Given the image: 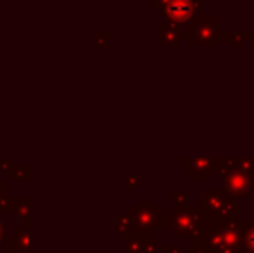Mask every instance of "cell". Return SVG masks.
Segmentation results:
<instances>
[{
    "label": "cell",
    "instance_id": "5b68a950",
    "mask_svg": "<svg viewBox=\"0 0 254 253\" xmlns=\"http://www.w3.org/2000/svg\"><path fill=\"white\" fill-rule=\"evenodd\" d=\"M127 253H154V247L151 245L147 234L144 233V236H140L138 233H135L133 236L128 238Z\"/></svg>",
    "mask_w": 254,
    "mask_h": 253
},
{
    "label": "cell",
    "instance_id": "9a60e30c",
    "mask_svg": "<svg viewBox=\"0 0 254 253\" xmlns=\"http://www.w3.org/2000/svg\"><path fill=\"white\" fill-rule=\"evenodd\" d=\"M2 253H16V252H12V250H7V252H2Z\"/></svg>",
    "mask_w": 254,
    "mask_h": 253
},
{
    "label": "cell",
    "instance_id": "30bf717a",
    "mask_svg": "<svg viewBox=\"0 0 254 253\" xmlns=\"http://www.w3.org/2000/svg\"><path fill=\"white\" fill-rule=\"evenodd\" d=\"M16 167V162H14V158H5V160H0V173H3V175H9L10 170Z\"/></svg>",
    "mask_w": 254,
    "mask_h": 253
},
{
    "label": "cell",
    "instance_id": "7c38bea8",
    "mask_svg": "<svg viewBox=\"0 0 254 253\" xmlns=\"http://www.w3.org/2000/svg\"><path fill=\"white\" fill-rule=\"evenodd\" d=\"M3 243H7V224L0 219V247Z\"/></svg>",
    "mask_w": 254,
    "mask_h": 253
},
{
    "label": "cell",
    "instance_id": "277c9868",
    "mask_svg": "<svg viewBox=\"0 0 254 253\" xmlns=\"http://www.w3.org/2000/svg\"><path fill=\"white\" fill-rule=\"evenodd\" d=\"M7 247H9V250H12L16 253H31L30 227L23 226L14 231V236H10L9 240H7Z\"/></svg>",
    "mask_w": 254,
    "mask_h": 253
},
{
    "label": "cell",
    "instance_id": "3957f363",
    "mask_svg": "<svg viewBox=\"0 0 254 253\" xmlns=\"http://www.w3.org/2000/svg\"><path fill=\"white\" fill-rule=\"evenodd\" d=\"M223 186H227V189L234 194L239 196H248L246 192L251 187V180H249L248 175H244L239 170H234V172H228L227 177H223Z\"/></svg>",
    "mask_w": 254,
    "mask_h": 253
},
{
    "label": "cell",
    "instance_id": "8fae6325",
    "mask_svg": "<svg viewBox=\"0 0 254 253\" xmlns=\"http://www.w3.org/2000/svg\"><path fill=\"white\" fill-rule=\"evenodd\" d=\"M244 236H246V243H248L249 252L254 253V226H248Z\"/></svg>",
    "mask_w": 254,
    "mask_h": 253
},
{
    "label": "cell",
    "instance_id": "6da1fadb",
    "mask_svg": "<svg viewBox=\"0 0 254 253\" xmlns=\"http://www.w3.org/2000/svg\"><path fill=\"white\" fill-rule=\"evenodd\" d=\"M161 16H166L173 23H189L202 14V3L197 2H161L157 3Z\"/></svg>",
    "mask_w": 254,
    "mask_h": 253
},
{
    "label": "cell",
    "instance_id": "ba28073f",
    "mask_svg": "<svg viewBox=\"0 0 254 253\" xmlns=\"http://www.w3.org/2000/svg\"><path fill=\"white\" fill-rule=\"evenodd\" d=\"M31 177V170L30 167H21V165H16L12 170H10V173L7 175V179L9 180H16V182H28Z\"/></svg>",
    "mask_w": 254,
    "mask_h": 253
},
{
    "label": "cell",
    "instance_id": "8992f818",
    "mask_svg": "<svg viewBox=\"0 0 254 253\" xmlns=\"http://www.w3.org/2000/svg\"><path fill=\"white\" fill-rule=\"evenodd\" d=\"M30 208H31V198H16L14 199V206H12V213L24 222V226L30 227Z\"/></svg>",
    "mask_w": 254,
    "mask_h": 253
},
{
    "label": "cell",
    "instance_id": "9c48e42d",
    "mask_svg": "<svg viewBox=\"0 0 254 253\" xmlns=\"http://www.w3.org/2000/svg\"><path fill=\"white\" fill-rule=\"evenodd\" d=\"M14 196H3V198H0V213L3 212H12V206H14Z\"/></svg>",
    "mask_w": 254,
    "mask_h": 253
},
{
    "label": "cell",
    "instance_id": "4fadbf2b",
    "mask_svg": "<svg viewBox=\"0 0 254 253\" xmlns=\"http://www.w3.org/2000/svg\"><path fill=\"white\" fill-rule=\"evenodd\" d=\"M138 179H140V177L138 175H127V187H137L138 186Z\"/></svg>",
    "mask_w": 254,
    "mask_h": 253
},
{
    "label": "cell",
    "instance_id": "52a82bcc",
    "mask_svg": "<svg viewBox=\"0 0 254 253\" xmlns=\"http://www.w3.org/2000/svg\"><path fill=\"white\" fill-rule=\"evenodd\" d=\"M118 231H120L127 240L130 236H133V234L137 233V226H135V222H133V217L127 215V213H121V215L118 217Z\"/></svg>",
    "mask_w": 254,
    "mask_h": 253
},
{
    "label": "cell",
    "instance_id": "5bb4252c",
    "mask_svg": "<svg viewBox=\"0 0 254 253\" xmlns=\"http://www.w3.org/2000/svg\"><path fill=\"white\" fill-rule=\"evenodd\" d=\"M7 187H9V184H7V182H2V180H0V198L7 196Z\"/></svg>",
    "mask_w": 254,
    "mask_h": 253
},
{
    "label": "cell",
    "instance_id": "7a4b0ae2",
    "mask_svg": "<svg viewBox=\"0 0 254 253\" xmlns=\"http://www.w3.org/2000/svg\"><path fill=\"white\" fill-rule=\"evenodd\" d=\"M218 37V19L216 17H213V19H209V17H206V19H202L201 23H195V26L190 30V33H189V40H190V44H211V42H214ZM216 44V42H214Z\"/></svg>",
    "mask_w": 254,
    "mask_h": 253
}]
</instances>
